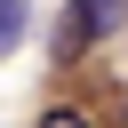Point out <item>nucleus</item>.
<instances>
[{
	"mask_svg": "<svg viewBox=\"0 0 128 128\" xmlns=\"http://www.w3.org/2000/svg\"><path fill=\"white\" fill-rule=\"evenodd\" d=\"M40 128H96V120H88L80 104H48V112H40Z\"/></svg>",
	"mask_w": 128,
	"mask_h": 128,
	"instance_id": "obj_4",
	"label": "nucleus"
},
{
	"mask_svg": "<svg viewBox=\"0 0 128 128\" xmlns=\"http://www.w3.org/2000/svg\"><path fill=\"white\" fill-rule=\"evenodd\" d=\"M96 40H88V16H80V0H64V16H56V32H48V56L56 64H80Z\"/></svg>",
	"mask_w": 128,
	"mask_h": 128,
	"instance_id": "obj_1",
	"label": "nucleus"
},
{
	"mask_svg": "<svg viewBox=\"0 0 128 128\" xmlns=\"http://www.w3.org/2000/svg\"><path fill=\"white\" fill-rule=\"evenodd\" d=\"M80 16H88V40H112V32H128V0H80Z\"/></svg>",
	"mask_w": 128,
	"mask_h": 128,
	"instance_id": "obj_2",
	"label": "nucleus"
},
{
	"mask_svg": "<svg viewBox=\"0 0 128 128\" xmlns=\"http://www.w3.org/2000/svg\"><path fill=\"white\" fill-rule=\"evenodd\" d=\"M24 40V0H0V56Z\"/></svg>",
	"mask_w": 128,
	"mask_h": 128,
	"instance_id": "obj_3",
	"label": "nucleus"
}]
</instances>
